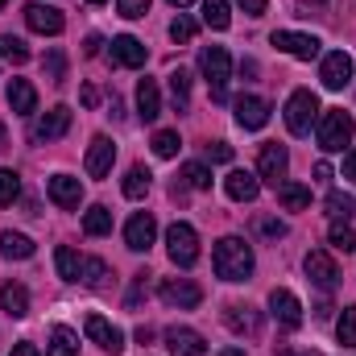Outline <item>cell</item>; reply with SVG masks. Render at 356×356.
Here are the masks:
<instances>
[{
	"label": "cell",
	"mask_w": 356,
	"mask_h": 356,
	"mask_svg": "<svg viewBox=\"0 0 356 356\" xmlns=\"http://www.w3.org/2000/svg\"><path fill=\"white\" fill-rule=\"evenodd\" d=\"M79 99H83V108H95V104H99V88H91L88 83V88L79 91Z\"/></svg>",
	"instance_id": "49"
},
{
	"label": "cell",
	"mask_w": 356,
	"mask_h": 356,
	"mask_svg": "<svg viewBox=\"0 0 356 356\" xmlns=\"http://www.w3.org/2000/svg\"><path fill=\"white\" fill-rule=\"evenodd\" d=\"M166 253H170V261H175L178 269H191L199 261V232H195L191 224L175 220V224L166 228Z\"/></svg>",
	"instance_id": "4"
},
{
	"label": "cell",
	"mask_w": 356,
	"mask_h": 356,
	"mask_svg": "<svg viewBox=\"0 0 356 356\" xmlns=\"http://www.w3.org/2000/svg\"><path fill=\"white\" fill-rule=\"evenodd\" d=\"M353 133H356V120L344 108H327V112L319 116V129H315L319 149H327V154H340V149L353 141Z\"/></svg>",
	"instance_id": "2"
},
{
	"label": "cell",
	"mask_w": 356,
	"mask_h": 356,
	"mask_svg": "<svg viewBox=\"0 0 356 356\" xmlns=\"http://www.w3.org/2000/svg\"><path fill=\"white\" fill-rule=\"evenodd\" d=\"M54 266H58V277H63V282H79L83 257H79L71 245H58V249H54Z\"/></svg>",
	"instance_id": "26"
},
{
	"label": "cell",
	"mask_w": 356,
	"mask_h": 356,
	"mask_svg": "<svg viewBox=\"0 0 356 356\" xmlns=\"http://www.w3.org/2000/svg\"><path fill=\"white\" fill-rule=\"evenodd\" d=\"M0 58H8V63H29V46L21 42V38H13V33H0Z\"/></svg>",
	"instance_id": "36"
},
{
	"label": "cell",
	"mask_w": 356,
	"mask_h": 356,
	"mask_svg": "<svg viewBox=\"0 0 356 356\" xmlns=\"http://www.w3.org/2000/svg\"><path fill=\"white\" fill-rule=\"evenodd\" d=\"M25 25L33 33H46V38H58L67 29V17L54 8V4H25Z\"/></svg>",
	"instance_id": "11"
},
{
	"label": "cell",
	"mask_w": 356,
	"mask_h": 356,
	"mask_svg": "<svg viewBox=\"0 0 356 356\" xmlns=\"http://www.w3.org/2000/svg\"><path fill=\"white\" fill-rule=\"evenodd\" d=\"M211 266L224 282H245L253 273V249L241 241V236H224L216 241V253H211Z\"/></svg>",
	"instance_id": "1"
},
{
	"label": "cell",
	"mask_w": 356,
	"mask_h": 356,
	"mask_svg": "<svg viewBox=\"0 0 356 356\" xmlns=\"http://www.w3.org/2000/svg\"><path fill=\"white\" fill-rule=\"evenodd\" d=\"M170 4H175V8H186V4H195V0H170Z\"/></svg>",
	"instance_id": "56"
},
{
	"label": "cell",
	"mask_w": 356,
	"mask_h": 356,
	"mask_svg": "<svg viewBox=\"0 0 356 356\" xmlns=\"http://www.w3.org/2000/svg\"><path fill=\"white\" fill-rule=\"evenodd\" d=\"M315 112H319V99H315V91L298 88L290 99H286V129H290L294 137H307V133H311V120H315Z\"/></svg>",
	"instance_id": "5"
},
{
	"label": "cell",
	"mask_w": 356,
	"mask_h": 356,
	"mask_svg": "<svg viewBox=\"0 0 356 356\" xmlns=\"http://www.w3.org/2000/svg\"><path fill=\"white\" fill-rule=\"evenodd\" d=\"M63 71H67V63H63V50H50V54H46V75H50L54 83H63Z\"/></svg>",
	"instance_id": "43"
},
{
	"label": "cell",
	"mask_w": 356,
	"mask_h": 356,
	"mask_svg": "<svg viewBox=\"0 0 356 356\" xmlns=\"http://www.w3.org/2000/svg\"><path fill=\"white\" fill-rule=\"evenodd\" d=\"M79 282L91 286V290L108 286V261H99V257H83V273H79Z\"/></svg>",
	"instance_id": "33"
},
{
	"label": "cell",
	"mask_w": 356,
	"mask_h": 356,
	"mask_svg": "<svg viewBox=\"0 0 356 356\" xmlns=\"http://www.w3.org/2000/svg\"><path fill=\"white\" fill-rule=\"evenodd\" d=\"M145 58H149V50H145L133 33L112 38V63H116V67H145Z\"/></svg>",
	"instance_id": "18"
},
{
	"label": "cell",
	"mask_w": 356,
	"mask_h": 356,
	"mask_svg": "<svg viewBox=\"0 0 356 356\" xmlns=\"http://www.w3.org/2000/svg\"><path fill=\"white\" fill-rule=\"evenodd\" d=\"M236 124L249 129V133L266 129L269 124V104L261 95H241V99H236Z\"/></svg>",
	"instance_id": "14"
},
{
	"label": "cell",
	"mask_w": 356,
	"mask_h": 356,
	"mask_svg": "<svg viewBox=\"0 0 356 356\" xmlns=\"http://www.w3.org/2000/svg\"><path fill=\"white\" fill-rule=\"evenodd\" d=\"M195 29H199V25H195L191 17H175V21H170V38H175V42H191Z\"/></svg>",
	"instance_id": "42"
},
{
	"label": "cell",
	"mask_w": 356,
	"mask_h": 356,
	"mask_svg": "<svg viewBox=\"0 0 356 356\" xmlns=\"http://www.w3.org/2000/svg\"><path fill=\"white\" fill-rule=\"evenodd\" d=\"M199 71H203V79H207V88H211V99H228V71H232V63H228V50L224 46H207L203 54H199Z\"/></svg>",
	"instance_id": "3"
},
{
	"label": "cell",
	"mask_w": 356,
	"mask_h": 356,
	"mask_svg": "<svg viewBox=\"0 0 356 356\" xmlns=\"http://www.w3.org/2000/svg\"><path fill=\"white\" fill-rule=\"evenodd\" d=\"M88 4H104V0H88Z\"/></svg>",
	"instance_id": "58"
},
{
	"label": "cell",
	"mask_w": 356,
	"mask_h": 356,
	"mask_svg": "<svg viewBox=\"0 0 356 356\" xmlns=\"http://www.w3.org/2000/svg\"><path fill=\"white\" fill-rule=\"evenodd\" d=\"M112 162H116V145H112V137H91L88 145V175L91 178H104L108 170H112Z\"/></svg>",
	"instance_id": "17"
},
{
	"label": "cell",
	"mask_w": 356,
	"mask_h": 356,
	"mask_svg": "<svg viewBox=\"0 0 356 356\" xmlns=\"http://www.w3.org/2000/svg\"><path fill=\"white\" fill-rule=\"evenodd\" d=\"M170 99H175L178 112H186V104H191V75L178 67V71H170Z\"/></svg>",
	"instance_id": "34"
},
{
	"label": "cell",
	"mask_w": 356,
	"mask_h": 356,
	"mask_svg": "<svg viewBox=\"0 0 356 356\" xmlns=\"http://www.w3.org/2000/svg\"><path fill=\"white\" fill-rule=\"evenodd\" d=\"M203 21H207L211 29H228V25H232L228 0H203Z\"/></svg>",
	"instance_id": "32"
},
{
	"label": "cell",
	"mask_w": 356,
	"mask_h": 356,
	"mask_svg": "<svg viewBox=\"0 0 356 356\" xmlns=\"http://www.w3.org/2000/svg\"><path fill=\"white\" fill-rule=\"evenodd\" d=\"M327 216H332L336 224H348L356 216V199L344 195V191H332V195H327Z\"/></svg>",
	"instance_id": "31"
},
{
	"label": "cell",
	"mask_w": 356,
	"mask_h": 356,
	"mask_svg": "<svg viewBox=\"0 0 356 356\" xmlns=\"http://www.w3.org/2000/svg\"><path fill=\"white\" fill-rule=\"evenodd\" d=\"M277 356H319V353H290V348H286V353H277Z\"/></svg>",
	"instance_id": "54"
},
{
	"label": "cell",
	"mask_w": 356,
	"mask_h": 356,
	"mask_svg": "<svg viewBox=\"0 0 356 356\" xmlns=\"http://www.w3.org/2000/svg\"><path fill=\"white\" fill-rule=\"evenodd\" d=\"M8 104H13V112L17 116H33L38 112V91L29 79H13L8 83Z\"/></svg>",
	"instance_id": "25"
},
{
	"label": "cell",
	"mask_w": 356,
	"mask_h": 356,
	"mask_svg": "<svg viewBox=\"0 0 356 356\" xmlns=\"http://www.w3.org/2000/svg\"><path fill=\"white\" fill-rule=\"evenodd\" d=\"M158 294H162V302H166V307H178V311H191V307H199V302H203V286H199V282H191V277H162Z\"/></svg>",
	"instance_id": "6"
},
{
	"label": "cell",
	"mask_w": 356,
	"mask_h": 356,
	"mask_svg": "<svg viewBox=\"0 0 356 356\" xmlns=\"http://www.w3.org/2000/svg\"><path fill=\"white\" fill-rule=\"evenodd\" d=\"M220 356H245V353H241V348H224Z\"/></svg>",
	"instance_id": "55"
},
{
	"label": "cell",
	"mask_w": 356,
	"mask_h": 356,
	"mask_svg": "<svg viewBox=\"0 0 356 356\" xmlns=\"http://www.w3.org/2000/svg\"><path fill=\"white\" fill-rule=\"evenodd\" d=\"M319 79H323V88H327V91H344L348 83H353V58H348L344 50H332V54H323Z\"/></svg>",
	"instance_id": "10"
},
{
	"label": "cell",
	"mask_w": 356,
	"mask_h": 356,
	"mask_svg": "<svg viewBox=\"0 0 356 356\" xmlns=\"http://www.w3.org/2000/svg\"><path fill=\"white\" fill-rule=\"evenodd\" d=\"M224 323H228L236 336H257V327H261L257 311H253V307H241V302H232V307L224 311Z\"/></svg>",
	"instance_id": "24"
},
{
	"label": "cell",
	"mask_w": 356,
	"mask_h": 356,
	"mask_svg": "<svg viewBox=\"0 0 356 356\" xmlns=\"http://www.w3.org/2000/svg\"><path fill=\"white\" fill-rule=\"evenodd\" d=\"M46 356H79V336L71 332V327H54L50 332V348H46Z\"/></svg>",
	"instance_id": "28"
},
{
	"label": "cell",
	"mask_w": 356,
	"mask_h": 356,
	"mask_svg": "<svg viewBox=\"0 0 356 356\" xmlns=\"http://www.w3.org/2000/svg\"><path fill=\"white\" fill-rule=\"evenodd\" d=\"M46 191H50V199H54L63 211H75V207L83 203V182H79V178H71V175H54Z\"/></svg>",
	"instance_id": "16"
},
{
	"label": "cell",
	"mask_w": 356,
	"mask_h": 356,
	"mask_svg": "<svg viewBox=\"0 0 356 356\" xmlns=\"http://www.w3.org/2000/svg\"><path fill=\"white\" fill-rule=\"evenodd\" d=\"M315 178H319V182H327V178H332V166H327V162H319V166H315Z\"/></svg>",
	"instance_id": "52"
},
{
	"label": "cell",
	"mask_w": 356,
	"mask_h": 356,
	"mask_svg": "<svg viewBox=\"0 0 356 356\" xmlns=\"http://www.w3.org/2000/svg\"><path fill=\"white\" fill-rule=\"evenodd\" d=\"M67 129H71V108H63V104H58V108H50V112L38 120L33 137H38V141H58Z\"/></svg>",
	"instance_id": "20"
},
{
	"label": "cell",
	"mask_w": 356,
	"mask_h": 356,
	"mask_svg": "<svg viewBox=\"0 0 356 356\" xmlns=\"http://www.w3.org/2000/svg\"><path fill=\"white\" fill-rule=\"evenodd\" d=\"M269 311H273V319L282 327H298L302 323V302H298L294 290H273L269 294Z\"/></svg>",
	"instance_id": "15"
},
{
	"label": "cell",
	"mask_w": 356,
	"mask_h": 356,
	"mask_svg": "<svg viewBox=\"0 0 356 356\" xmlns=\"http://www.w3.org/2000/svg\"><path fill=\"white\" fill-rule=\"evenodd\" d=\"M302 269H307V277H311L319 290H336V286H340V266H336L332 253H323V249H311L307 261H302Z\"/></svg>",
	"instance_id": "9"
},
{
	"label": "cell",
	"mask_w": 356,
	"mask_h": 356,
	"mask_svg": "<svg viewBox=\"0 0 356 356\" xmlns=\"http://www.w3.org/2000/svg\"><path fill=\"white\" fill-rule=\"evenodd\" d=\"M17 195H21V178L13 170H0V207H13Z\"/></svg>",
	"instance_id": "41"
},
{
	"label": "cell",
	"mask_w": 356,
	"mask_h": 356,
	"mask_svg": "<svg viewBox=\"0 0 356 356\" xmlns=\"http://www.w3.org/2000/svg\"><path fill=\"white\" fill-rule=\"evenodd\" d=\"M207 158H211V162H232V145H228V141H211V145H207Z\"/></svg>",
	"instance_id": "46"
},
{
	"label": "cell",
	"mask_w": 356,
	"mask_h": 356,
	"mask_svg": "<svg viewBox=\"0 0 356 356\" xmlns=\"http://www.w3.org/2000/svg\"><path fill=\"white\" fill-rule=\"evenodd\" d=\"M298 4H311V8H323L327 0H298Z\"/></svg>",
	"instance_id": "53"
},
{
	"label": "cell",
	"mask_w": 356,
	"mask_h": 356,
	"mask_svg": "<svg viewBox=\"0 0 356 356\" xmlns=\"http://www.w3.org/2000/svg\"><path fill=\"white\" fill-rule=\"evenodd\" d=\"M137 116L145 120V124H154L158 116H162V91L154 79H141L137 83Z\"/></svg>",
	"instance_id": "22"
},
{
	"label": "cell",
	"mask_w": 356,
	"mask_h": 356,
	"mask_svg": "<svg viewBox=\"0 0 356 356\" xmlns=\"http://www.w3.org/2000/svg\"><path fill=\"white\" fill-rule=\"evenodd\" d=\"M236 4H241V8H245L249 17H261V13H266V4H269V0H236Z\"/></svg>",
	"instance_id": "47"
},
{
	"label": "cell",
	"mask_w": 356,
	"mask_h": 356,
	"mask_svg": "<svg viewBox=\"0 0 356 356\" xmlns=\"http://www.w3.org/2000/svg\"><path fill=\"white\" fill-rule=\"evenodd\" d=\"M8 356H42V353H38V344L21 340V344H13V353H8Z\"/></svg>",
	"instance_id": "48"
},
{
	"label": "cell",
	"mask_w": 356,
	"mask_h": 356,
	"mask_svg": "<svg viewBox=\"0 0 356 356\" xmlns=\"http://www.w3.org/2000/svg\"><path fill=\"white\" fill-rule=\"evenodd\" d=\"M166 348H170V356H207L203 336L191 332V327H170L166 332Z\"/></svg>",
	"instance_id": "19"
},
{
	"label": "cell",
	"mask_w": 356,
	"mask_h": 356,
	"mask_svg": "<svg viewBox=\"0 0 356 356\" xmlns=\"http://www.w3.org/2000/svg\"><path fill=\"white\" fill-rule=\"evenodd\" d=\"M0 149H4V120H0Z\"/></svg>",
	"instance_id": "57"
},
{
	"label": "cell",
	"mask_w": 356,
	"mask_h": 356,
	"mask_svg": "<svg viewBox=\"0 0 356 356\" xmlns=\"http://www.w3.org/2000/svg\"><path fill=\"white\" fill-rule=\"evenodd\" d=\"M336 340L344 348H356V307H344V315L336 319Z\"/></svg>",
	"instance_id": "37"
},
{
	"label": "cell",
	"mask_w": 356,
	"mask_h": 356,
	"mask_svg": "<svg viewBox=\"0 0 356 356\" xmlns=\"http://www.w3.org/2000/svg\"><path fill=\"white\" fill-rule=\"evenodd\" d=\"M286 170H290V154H286V145H277V141L261 145V158H257V178H266L269 186H282V182H286Z\"/></svg>",
	"instance_id": "7"
},
{
	"label": "cell",
	"mask_w": 356,
	"mask_h": 356,
	"mask_svg": "<svg viewBox=\"0 0 356 356\" xmlns=\"http://www.w3.org/2000/svg\"><path fill=\"white\" fill-rule=\"evenodd\" d=\"M224 191H228V199H236V203H253L257 191H261V178L249 175V170H232V175L224 178Z\"/></svg>",
	"instance_id": "21"
},
{
	"label": "cell",
	"mask_w": 356,
	"mask_h": 356,
	"mask_svg": "<svg viewBox=\"0 0 356 356\" xmlns=\"http://www.w3.org/2000/svg\"><path fill=\"white\" fill-rule=\"evenodd\" d=\"M0 253H4L8 261H29V257H33V241L21 236V232H4V236H0Z\"/></svg>",
	"instance_id": "27"
},
{
	"label": "cell",
	"mask_w": 356,
	"mask_h": 356,
	"mask_svg": "<svg viewBox=\"0 0 356 356\" xmlns=\"http://www.w3.org/2000/svg\"><path fill=\"white\" fill-rule=\"evenodd\" d=\"M327 241H332V249H336V253H353V249H356V228H353V224H336V220H332Z\"/></svg>",
	"instance_id": "35"
},
{
	"label": "cell",
	"mask_w": 356,
	"mask_h": 356,
	"mask_svg": "<svg viewBox=\"0 0 356 356\" xmlns=\"http://www.w3.org/2000/svg\"><path fill=\"white\" fill-rule=\"evenodd\" d=\"M182 182H186L191 191H207V186H211V170H207L203 162H186V166H182Z\"/></svg>",
	"instance_id": "38"
},
{
	"label": "cell",
	"mask_w": 356,
	"mask_h": 356,
	"mask_svg": "<svg viewBox=\"0 0 356 356\" xmlns=\"http://www.w3.org/2000/svg\"><path fill=\"white\" fill-rule=\"evenodd\" d=\"M145 191H149V170H145V166H133V170L124 175V195H129V199H141Z\"/></svg>",
	"instance_id": "40"
},
{
	"label": "cell",
	"mask_w": 356,
	"mask_h": 356,
	"mask_svg": "<svg viewBox=\"0 0 356 356\" xmlns=\"http://www.w3.org/2000/svg\"><path fill=\"white\" fill-rule=\"evenodd\" d=\"M99 46H104V38H99V33H91V38H88V54H91V58L99 54Z\"/></svg>",
	"instance_id": "51"
},
{
	"label": "cell",
	"mask_w": 356,
	"mask_h": 356,
	"mask_svg": "<svg viewBox=\"0 0 356 356\" xmlns=\"http://www.w3.org/2000/svg\"><path fill=\"white\" fill-rule=\"evenodd\" d=\"M257 232H261V236H286V224L273 220V216H261V220H257Z\"/></svg>",
	"instance_id": "45"
},
{
	"label": "cell",
	"mask_w": 356,
	"mask_h": 356,
	"mask_svg": "<svg viewBox=\"0 0 356 356\" xmlns=\"http://www.w3.org/2000/svg\"><path fill=\"white\" fill-rule=\"evenodd\" d=\"M0 307H4V315L25 319V315H29V290H25L21 282H4V290H0Z\"/></svg>",
	"instance_id": "23"
},
{
	"label": "cell",
	"mask_w": 356,
	"mask_h": 356,
	"mask_svg": "<svg viewBox=\"0 0 356 356\" xmlns=\"http://www.w3.org/2000/svg\"><path fill=\"white\" fill-rule=\"evenodd\" d=\"M277 199H282V207L302 211V207H311V186H302V182H282V186H277Z\"/></svg>",
	"instance_id": "29"
},
{
	"label": "cell",
	"mask_w": 356,
	"mask_h": 356,
	"mask_svg": "<svg viewBox=\"0 0 356 356\" xmlns=\"http://www.w3.org/2000/svg\"><path fill=\"white\" fill-rule=\"evenodd\" d=\"M4 4H8V0H0V8H4Z\"/></svg>",
	"instance_id": "59"
},
{
	"label": "cell",
	"mask_w": 356,
	"mask_h": 356,
	"mask_svg": "<svg viewBox=\"0 0 356 356\" xmlns=\"http://www.w3.org/2000/svg\"><path fill=\"white\" fill-rule=\"evenodd\" d=\"M154 236H158V220H154L149 211H137V216L124 224V245H129L133 253H149Z\"/></svg>",
	"instance_id": "13"
},
{
	"label": "cell",
	"mask_w": 356,
	"mask_h": 356,
	"mask_svg": "<svg viewBox=\"0 0 356 356\" xmlns=\"http://www.w3.org/2000/svg\"><path fill=\"white\" fill-rule=\"evenodd\" d=\"M83 232H88V236H108V232H112V211H108L104 203H95V207L83 211Z\"/></svg>",
	"instance_id": "30"
},
{
	"label": "cell",
	"mask_w": 356,
	"mask_h": 356,
	"mask_svg": "<svg viewBox=\"0 0 356 356\" xmlns=\"http://www.w3.org/2000/svg\"><path fill=\"white\" fill-rule=\"evenodd\" d=\"M178 149H182V141H178L175 129L154 133V154H158V158H178Z\"/></svg>",
	"instance_id": "39"
},
{
	"label": "cell",
	"mask_w": 356,
	"mask_h": 356,
	"mask_svg": "<svg viewBox=\"0 0 356 356\" xmlns=\"http://www.w3.org/2000/svg\"><path fill=\"white\" fill-rule=\"evenodd\" d=\"M116 8H120V17H145L149 13V0H116Z\"/></svg>",
	"instance_id": "44"
},
{
	"label": "cell",
	"mask_w": 356,
	"mask_h": 356,
	"mask_svg": "<svg viewBox=\"0 0 356 356\" xmlns=\"http://www.w3.org/2000/svg\"><path fill=\"white\" fill-rule=\"evenodd\" d=\"M269 42H273L282 54H290V58H302V63H311V58L319 54V46H323L315 33H290V29H277Z\"/></svg>",
	"instance_id": "8"
},
{
	"label": "cell",
	"mask_w": 356,
	"mask_h": 356,
	"mask_svg": "<svg viewBox=\"0 0 356 356\" xmlns=\"http://www.w3.org/2000/svg\"><path fill=\"white\" fill-rule=\"evenodd\" d=\"M83 332H88V340H91V344H99L104 353H112V356H120V353H124V332H120V327H112V323H108L104 315H88Z\"/></svg>",
	"instance_id": "12"
},
{
	"label": "cell",
	"mask_w": 356,
	"mask_h": 356,
	"mask_svg": "<svg viewBox=\"0 0 356 356\" xmlns=\"http://www.w3.org/2000/svg\"><path fill=\"white\" fill-rule=\"evenodd\" d=\"M344 178H348V182H356V145L348 149V158H344Z\"/></svg>",
	"instance_id": "50"
}]
</instances>
